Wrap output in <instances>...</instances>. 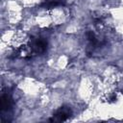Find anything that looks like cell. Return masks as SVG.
Listing matches in <instances>:
<instances>
[{
    "instance_id": "6da1fadb",
    "label": "cell",
    "mask_w": 123,
    "mask_h": 123,
    "mask_svg": "<svg viewBox=\"0 0 123 123\" xmlns=\"http://www.w3.org/2000/svg\"><path fill=\"white\" fill-rule=\"evenodd\" d=\"M71 114V111L69 108L67 107H62L61 109H59L53 115V117L50 119V121H58V122H61V121H65L66 119L69 118Z\"/></svg>"
},
{
    "instance_id": "7a4b0ae2",
    "label": "cell",
    "mask_w": 123,
    "mask_h": 123,
    "mask_svg": "<svg viewBox=\"0 0 123 123\" xmlns=\"http://www.w3.org/2000/svg\"><path fill=\"white\" fill-rule=\"evenodd\" d=\"M46 41L41 39V38H36L31 42V50H33L36 53H40L43 52L46 49Z\"/></svg>"
},
{
    "instance_id": "3957f363",
    "label": "cell",
    "mask_w": 123,
    "mask_h": 123,
    "mask_svg": "<svg viewBox=\"0 0 123 123\" xmlns=\"http://www.w3.org/2000/svg\"><path fill=\"white\" fill-rule=\"evenodd\" d=\"M11 105H12V99L10 98L9 95L4 94L2 96V98H1V109L3 111L8 110V109H10Z\"/></svg>"
},
{
    "instance_id": "277c9868",
    "label": "cell",
    "mask_w": 123,
    "mask_h": 123,
    "mask_svg": "<svg viewBox=\"0 0 123 123\" xmlns=\"http://www.w3.org/2000/svg\"><path fill=\"white\" fill-rule=\"evenodd\" d=\"M62 0H47L42 6L44 8H53V7L62 5Z\"/></svg>"
}]
</instances>
